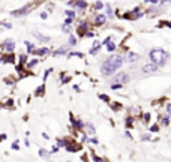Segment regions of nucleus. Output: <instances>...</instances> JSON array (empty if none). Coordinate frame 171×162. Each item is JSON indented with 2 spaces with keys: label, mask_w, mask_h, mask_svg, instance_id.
<instances>
[{
  "label": "nucleus",
  "mask_w": 171,
  "mask_h": 162,
  "mask_svg": "<svg viewBox=\"0 0 171 162\" xmlns=\"http://www.w3.org/2000/svg\"><path fill=\"white\" fill-rule=\"evenodd\" d=\"M122 63H123V57H122V56H119V54H116V56H110V57L104 62L101 72H102L104 75H110V74L116 72L117 68L122 66Z\"/></svg>",
  "instance_id": "1"
},
{
  "label": "nucleus",
  "mask_w": 171,
  "mask_h": 162,
  "mask_svg": "<svg viewBox=\"0 0 171 162\" xmlns=\"http://www.w3.org/2000/svg\"><path fill=\"white\" fill-rule=\"evenodd\" d=\"M149 57L153 63H156L158 66H164L168 60V53H165L164 50L161 48H153L150 53H149Z\"/></svg>",
  "instance_id": "2"
},
{
  "label": "nucleus",
  "mask_w": 171,
  "mask_h": 162,
  "mask_svg": "<svg viewBox=\"0 0 171 162\" xmlns=\"http://www.w3.org/2000/svg\"><path fill=\"white\" fill-rule=\"evenodd\" d=\"M129 81V75L128 74H119L114 78V84H126Z\"/></svg>",
  "instance_id": "3"
},
{
  "label": "nucleus",
  "mask_w": 171,
  "mask_h": 162,
  "mask_svg": "<svg viewBox=\"0 0 171 162\" xmlns=\"http://www.w3.org/2000/svg\"><path fill=\"white\" fill-rule=\"evenodd\" d=\"M158 71V65L156 63H149V65H146L144 68H143V72L144 74H152V72H156Z\"/></svg>",
  "instance_id": "4"
},
{
  "label": "nucleus",
  "mask_w": 171,
  "mask_h": 162,
  "mask_svg": "<svg viewBox=\"0 0 171 162\" xmlns=\"http://www.w3.org/2000/svg\"><path fill=\"white\" fill-rule=\"evenodd\" d=\"M5 48H6L8 51H14V48H15V44H14V40H12V39L5 40Z\"/></svg>",
  "instance_id": "5"
},
{
  "label": "nucleus",
  "mask_w": 171,
  "mask_h": 162,
  "mask_svg": "<svg viewBox=\"0 0 171 162\" xmlns=\"http://www.w3.org/2000/svg\"><path fill=\"white\" fill-rule=\"evenodd\" d=\"M138 59H140V56L135 54V53H128V56H126V60L128 62H137Z\"/></svg>",
  "instance_id": "6"
},
{
  "label": "nucleus",
  "mask_w": 171,
  "mask_h": 162,
  "mask_svg": "<svg viewBox=\"0 0 171 162\" xmlns=\"http://www.w3.org/2000/svg\"><path fill=\"white\" fill-rule=\"evenodd\" d=\"M29 12V6H26V9H21V11H14L12 14L14 15H24V14H27Z\"/></svg>",
  "instance_id": "7"
},
{
  "label": "nucleus",
  "mask_w": 171,
  "mask_h": 162,
  "mask_svg": "<svg viewBox=\"0 0 171 162\" xmlns=\"http://www.w3.org/2000/svg\"><path fill=\"white\" fill-rule=\"evenodd\" d=\"M105 20H107V18H105V15H99V17L96 18V21H95V23H96V24H104V23H105Z\"/></svg>",
  "instance_id": "8"
},
{
  "label": "nucleus",
  "mask_w": 171,
  "mask_h": 162,
  "mask_svg": "<svg viewBox=\"0 0 171 162\" xmlns=\"http://www.w3.org/2000/svg\"><path fill=\"white\" fill-rule=\"evenodd\" d=\"M99 47H101V44H99V42H95V47H93V48L90 50V53H92V54H93V53H98Z\"/></svg>",
  "instance_id": "9"
},
{
  "label": "nucleus",
  "mask_w": 171,
  "mask_h": 162,
  "mask_svg": "<svg viewBox=\"0 0 171 162\" xmlns=\"http://www.w3.org/2000/svg\"><path fill=\"white\" fill-rule=\"evenodd\" d=\"M66 149H68V152H77V146H74V144H66Z\"/></svg>",
  "instance_id": "10"
},
{
  "label": "nucleus",
  "mask_w": 171,
  "mask_h": 162,
  "mask_svg": "<svg viewBox=\"0 0 171 162\" xmlns=\"http://www.w3.org/2000/svg\"><path fill=\"white\" fill-rule=\"evenodd\" d=\"M74 5H75V6H78V8H81V9L87 6V3H86V2H75Z\"/></svg>",
  "instance_id": "11"
},
{
  "label": "nucleus",
  "mask_w": 171,
  "mask_h": 162,
  "mask_svg": "<svg viewBox=\"0 0 171 162\" xmlns=\"http://www.w3.org/2000/svg\"><path fill=\"white\" fill-rule=\"evenodd\" d=\"M47 53H48V48H41V50H38V51H36V54H39V56L47 54Z\"/></svg>",
  "instance_id": "12"
},
{
  "label": "nucleus",
  "mask_w": 171,
  "mask_h": 162,
  "mask_svg": "<svg viewBox=\"0 0 171 162\" xmlns=\"http://www.w3.org/2000/svg\"><path fill=\"white\" fill-rule=\"evenodd\" d=\"M107 48H108V50H110V51H113V50H114V48H116V45H114V44H113V42H108V44H107Z\"/></svg>",
  "instance_id": "13"
},
{
  "label": "nucleus",
  "mask_w": 171,
  "mask_h": 162,
  "mask_svg": "<svg viewBox=\"0 0 171 162\" xmlns=\"http://www.w3.org/2000/svg\"><path fill=\"white\" fill-rule=\"evenodd\" d=\"M66 15H68L69 18H74V17H75V12H74V11H66Z\"/></svg>",
  "instance_id": "14"
},
{
  "label": "nucleus",
  "mask_w": 171,
  "mask_h": 162,
  "mask_svg": "<svg viewBox=\"0 0 171 162\" xmlns=\"http://www.w3.org/2000/svg\"><path fill=\"white\" fill-rule=\"evenodd\" d=\"M26 45H27V50H29V53H32V51H33V45H32L30 42H26Z\"/></svg>",
  "instance_id": "15"
},
{
  "label": "nucleus",
  "mask_w": 171,
  "mask_h": 162,
  "mask_svg": "<svg viewBox=\"0 0 171 162\" xmlns=\"http://www.w3.org/2000/svg\"><path fill=\"white\" fill-rule=\"evenodd\" d=\"M65 53H66V48H60V50L56 51V56H57V54H65Z\"/></svg>",
  "instance_id": "16"
},
{
  "label": "nucleus",
  "mask_w": 171,
  "mask_h": 162,
  "mask_svg": "<svg viewBox=\"0 0 171 162\" xmlns=\"http://www.w3.org/2000/svg\"><path fill=\"white\" fill-rule=\"evenodd\" d=\"M75 42H77V40H75L74 36H69V45H75Z\"/></svg>",
  "instance_id": "17"
},
{
  "label": "nucleus",
  "mask_w": 171,
  "mask_h": 162,
  "mask_svg": "<svg viewBox=\"0 0 171 162\" xmlns=\"http://www.w3.org/2000/svg\"><path fill=\"white\" fill-rule=\"evenodd\" d=\"M69 56H77V57H83L81 53H69Z\"/></svg>",
  "instance_id": "18"
},
{
  "label": "nucleus",
  "mask_w": 171,
  "mask_h": 162,
  "mask_svg": "<svg viewBox=\"0 0 171 162\" xmlns=\"http://www.w3.org/2000/svg\"><path fill=\"white\" fill-rule=\"evenodd\" d=\"M36 63H38V60H32V62L29 63V68H33V66H35Z\"/></svg>",
  "instance_id": "19"
},
{
  "label": "nucleus",
  "mask_w": 171,
  "mask_h": 162,
  "mask_svg": "<svg viewBox=\"0 0 171 162\" xmlns=\"http://www.w3.org/2000/svg\"><path fill=\"white\" fill-rule=\"evenodd\" d=\"M99 98H101L102 101H110V99H108V96H105V95H101Z\"/></svg>",
  "instance_id": "20"
},
{
  "label": "nucleus",
  "mask_w": 171,
  "mask_h": 162,
  "mask_svg": "<svg viewBox=\"0 0 171 162\" xmlns=\"http://www.w3.org/2000/svg\"><path fill=\"white\" fill-rule=\"evenodd\" d=\"M45 155H47V152H45L44 149H41V150H39V156H45Z\"/></svg>",
  "instance_id": "21"
},
{
  "label": "nucleus",
  "mask_w": 171,
  "mask_h": 162,
  "mask_svg": "<svg viewBox=\"0 0 171 162\" xmlns=\"http://www.w3.org/2000/svg\"><path fill=\"white\" fill-rule=\"evenodd\" d=\"M162 123H164V125H168V116H167V117H164V119H162Z\"/></svg>",
  "instance_id": "22"
},
{
  "label": "nucleus",
  "mask_w": 171,
  "mask_h": 162,
  "mask_svg": "<svg viewBox=\"0 0 171 162\" xmlns=\"http://www.w3.org/2000/svg\"><path fill=\"white\" fill-rule=\"evenodd\" d=\"M96 9H102V3H101V2L96 3Z\"/></svg>",
  "instance_id": "23"
},
{
  "label": "nucleus",
  "mask_w": 171,
  "mask_h": 162,
  "mask_svg": "<svg viewBox=\"0 0 171 162\" xmlns=\"http://www.w3.org/2000/svg\"><path fill=\"white\" fill-rule=\"evenodd\" d=\"M26 59H27L26 56H20V62H21V63H23V62H26Z\"/></svg>",
  "instance_id": "24"
},
{
  "label": "nucleus",
  "mask_w": 171,
  "mask_h": 162,
  "mask_svg": "<svg viewBox=\"0 0 171 162\" xmlns=\"http://www.w3.org/2000/svg\"><path fill=\"white\" fill-rule=\"evenodd\" d=\"M56 152H59V147H53V150H51V153H56Z\"/></svg>",
  "instance_id": "25"
},
{
  "label": "nucleus",
  "mask_w": 171,
  "mask_h": 162,
  "mask_svg": "<svg viewBox=\"0 0 171 162\" xmlns=\"http://www.w3.org/2000/svg\"><path fill=\"white\" fill-rule=\"evenodd\" d=\"M167 110H168V113H170V116H171V104L168 105V107H167Z\"/></svg>",
  "instance_id": "26"
},
{
  "label": "nucleus",
  "mask_w": 171,
  "mask_h": 162,
  "mask_svg": "<svg viewBox=\"0 0 171 162\" xmlns=\"http://www.w3.org/2000/svg\"><path fill=\"white\" fill-rule=\"evenodd\" d=\"M5 138H6V135H0V141H3Z\"/></svg>",
  "instance_id": "27"
},
{
  "label": "nucleus",
  "mask_w": 171,
  "mask_h": 162,
  "mask_svg": "<svg viewBox=\"0 0 171 162\" xmlns=\"http://www.w3.org/2000/svg\"><path fill=\"white\" fill-rule=\"evenodd\" d=\"M167 2H171V0H162V3H167Z\"/></svg>",
  "instance_id": "28"
},
{
  "label": "nucleus",
  "mask_w": 171,
  "mask_h": 162,
  "mask_svg": "<svg viewBox=\"0 0 171 162\" xmlns=\"http://www.w3.org/2000/svg\"><path fill=\"white\" fill-rule=\"evenodd\" d=\"M0 108H2V107H0Z\"/></svg>",
  "instance_id": "29"
}]
</instances>
